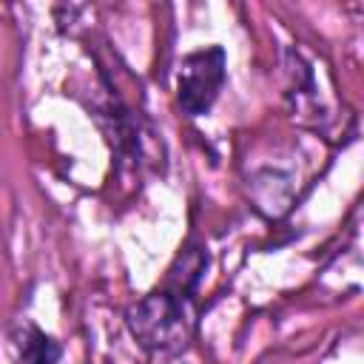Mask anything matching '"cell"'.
I'll return each instance as SVG.
<instances>
[{
	"mask_svg": "<svg viewBox=\"0 0 364 364\" xmlns=\"http://www.w3.org/2000/svg\"><path fill=\"white\" fill-rule=\"evenodd\" d=\"M205 267H208V253L202 247L188 250L171 270V282L165 287L151 290L128 310L125 321L139 347H145L148 353H173L185 344L191 333L188 301Z\"/></svg>",
	"mask_w": 364,
	"mask_h": 364,
	"instance_id": "obj_1",
	"label": "cell"
},
{
	"mask_svg": "<svg viewBox=\"0 0 364 364\" xmlns=\"http://www.w3.org/2000/svg\"><path fill=\"white\" fill-rule=\"evenodd\" d=\"M228 57L222 46H208L182 57L176 71V102L188 117H205L222 94Z\"/></svg>",
	"mask_w": 364,
	"mask_h": 364,
	"instance_id": "obj_2",
	"label": "cell"
},
{
	"mask_svg": "<svg viewBox=\"0 0 364 364\" xmlns=\"http://www.w3.org/2000/svg\"><path fill=\"white\" fill-rule=\"evenodd\" d=\"M11 353L14 364H57L63 355L60 344L31 321L20 324L11 333Z\"/></svg>",
	"mask_w": 364,
	"mask_h": 364,
	"instance_id": "obj_3",
	"label": "cell"
}]
</instances>
